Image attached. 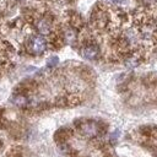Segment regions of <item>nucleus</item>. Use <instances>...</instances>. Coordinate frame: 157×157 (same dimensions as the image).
I'll return each instance as SVG.
<instances>
[{"label": "nucleus", "instance_id": "1", "mask_svg": "<svg viewBox=\"0 0 157 157\" xmlns=\"http://www.w3.org/2000/svg\"><path fill=\"white\" fill-rule=\"evenodd\" d=\"M47 49V42L44 40L43 37L40 36H32L28 40V50L34 54V55H39L43 54L44 50Z\"/></svg>", "mask_w": 157, "mask_h": 157}, {"label": "nucleus", "instance_id": "3", "mask_svg": "<svg viewBox=\"0 0 157 157\" xmlns=\"http://www.w3.org/2000/svg\"><path fill=\"white\" fill-rule=\"evenodd\" d=\"M81 55L87 60H96L99 56V48L96 44H86L81 49Z\"/></svg>", "mask_w": 157, "mask_h": 157}, {"label": "nucleus", "instance_id": "2", "mask_svg": "<svg viewBox=\"0 0 157 157\" xmlns=\"http://www.w3.org/2000/svg\"><path fill=\"white\" fill-rule=\"evenodd\" d=\"M78 130L85 137L92 139V137H96L99 134V125L96 121H92V120L88 121L87 120V121H83L78 125Z\"/></svg>", "mask_w": 157, "mask_h": 157}, {"label": "nucleus", "instance_id": "9", "mask_svg": "<svg viewBox=\"0 0 157 157\" xmlns=\"http://www.w3.org/2000/svg\"><path fill=\"white\" fill-rule=\"evenodd\" d=\"M142 1L146 5H155V2H156V0H142Z\"/></svg>", "mask_w": 157, "mask_h": 157}, {"label": "nucleus", "instance_id": "11", "mask_svg": "<svg viewBox=\"0 0 157 157\" xmlns=\"http://www.w3.org/2000/svg\"><path fill=\"white\" fill-rule=\"evenodd\" d=\"M15 1H17V2H20V1H22V0H15Z\"/></svg>", "mask_w": 157, "mask_h": 157}, {"label": "nucleus", "instance_id": "6", "mask_svg": "<svg viewBox=\"0 0 157 157\" xmlns=\"http://www.w3.org/2000/svg\"><path fill=\"white\" fill-rule=\"evenodd\" d=\"M12 102H13L16 105H18V107H25V105L28 103V99H27V97L23 96V94H17V96L13 97Z\"/></svg>", "mask_w": 157, "mask_h": 157}, {"label": "nucleus", "instance_id": "10", "mask_svg": "<svg viewBox=\"0 0 157 157\" xmlns=\"http://www.w3.org/2000/svg\"><path fill=\"white\" fill-rule=\"evenodd\" d=\"M113 2H115V4H121L123 2V0H112Z\"/></svg>", "mask_w": 157, "mask_h": 157}, {"label": "nucleus", "instance_id": "8", "mask_svg": "<svg viewBox=\"0 0 157 157\" xmlns=\"http://www.w3.org/2000/svg\"><path fill=\"white\" fill-rule=\"evenodd\" d=\"M58 61H59V59H58L56 56H53V58H50V59L48 60V65H50V66L56 65V64H58Z\"/></svg>", "mask_w": 157, "mask_h": 157}, {"label": "nucleus", "instance_id": "5", "mask_svg": "<svg viewBox=\"0 0 157 157\" xmlns=\"http://www.w3.org/2000/svg\"><path fill=\"white\" fill-rule=\"evenodd\" d=\"M63 37H64V39H65L66 43H70L71 44V43H74L76 40V32L71 27H66L64 29V32H63Z\"/></svg>", "mask_w": 157, "mask_h": 157}, {"label": "nucleus", "instance_id": "4", "mask_svg": "<svg viewBox=\"0 0 157 157\" xmlns=\"http://www.w3.org/2000/svg\"><path fill=\"white\" fill-rule=\"evenodd\" d=\"M36 28L37 31L43 34V36H47L50 33V29H52V25L50 22L47 20V18H39L37 22H36Z\"/></svg>", "mask_w": 157, "mask_h": 157}, {"label": "nucleus", "instance_id": "7", "mask_svg": "<svg viewBox=\"0 0 157 157\" xmlns=\"http://www.w3.org/2000/svg\"><path fill=\"white\" fill-rule=\"evenodd\" d=\"M140 64V58L137 55H132V56H129L126 60H125V65L129 66V67H135Z\"/></svg>", "mask_w": 157, "mask_h": 157}]
</instances>
